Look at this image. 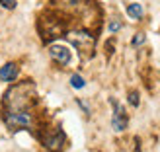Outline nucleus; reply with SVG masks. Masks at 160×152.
Here are the masks:
<instances>
[{"label":"nucleus","mask_w":160,"mask_h":152,"mask_svg":"<svg viewBox=\"0 0 160 152\" xmlns=\"http://www.w3.org/2000/svg\"><path fill=\"white\" fill-rule=\"evenodd\" d=\"M4 123L8 129H29L33 125V117L29 111H6Z\"/></svg>","instance_id":"obj_3"},{"label":"nucleus","mask_w":160,"mask_h":152,"mask_svg":"<svg viewBox=\"0 0 160 152\" xmlns=\"http://www.w3.org/2000/svg\"><path fill=\"white\" fill-rule=\"evenodd\" d=\"M70 86L76 88V90H82V88L86 86V82H84V78L80 74H72V76H70Z\"/></svg>","instance_id":"obj_9"},{"label":"nucleus","mask_w":160,"mask_h":152,"mask_svg":"<svg viewBox=\"0 0 160 152\" xmlns=\"http://www.w3.org/2000/svg\"><path fill=\"white\" fill-rule=\"evenodd\" d=\"M65 35H67L68 41L72 43V47H76L82 55H92L94 45H96V39H94V35L90 33V31L74 29V31H67Z\"/></svg>","instance_id":"obj_2"},{"label":"nucleus","mask_w":160,"mask_h":152,"mask_svg":"<svg viewBox=\"0 0 160 152\" xmlns=\"http://www.w3.org/2000/svg\"><path fill=\"white\" fill-rule=\"evenodd\" d=\"M145 39H147V37H145V33H137V35L133 37L131 45H133V47H139V45H142V43H145Z\"/></svg>","instance_id":"obj_10"},{"label":"nucleus","mask_w":160,"mask_h":152,"mask_svg":"<svg viewBox=\"0 0 160 152\" xmlns=\"http://www.w3.org/2000/svg\"><path fill=\"white\" fill-rule=\"evenodd\" d=\"M111 103V107H113V117H111V127H113V131L115 133H121L127 129V123H129V119H127V113H125V109L121 107V103H119L117 100L111 98L109 100Z\"/></svg>","instance_id":"obj_4"},{"label":"nucleus","mask_w":160,"mask_h":152,"mask_svg":"<svg viewBox=\"0 0 160 152\" xmlns=\"http://www.w3.org/2000/svg\"><path fill=\"white\" fill-rule=\"evenodd\" d=\"M35 101V86L31 82L16 84L4 94V105L8 111H28Z\"/></svg>","instance_id":"obj_1"},{"label":"nucleus","mask_w":160,"mask_h":152,"mask_svg":"<svg viewBox=\"0 0 160 152\" xmlns=\"http://www.w3.org/2000/svg\"><path fill=\"white\" fill-rule=\"evenodd\" d=\"M49 55L55 62H59L61 66H67L70 65L72 61V55H70V49H67L65 45H51L49 47Z\"/></svg>","instance_id":"obj_5"},{"label":"nucleus","mask_w":160,"mask_h":152,"mask_svg":"<svg viewBox=\"0 0 160 152\" xmlns=\"http://www.w3.org/2000/svg\"><path fill=\"white\" fill-rule=\"evenodd\" d=\"M129 103H131L133 107H139V94L137 92H131L129 94Z\"/></svg>","instance_id":"obj_11"},{"label":"nucleus","mask_w":160,"mask_h":152,"mask_svg":"<svg viewBox=\"0 0 160 152\" xmlns=\"http://www.w3.org/2000/svg\"><path fill=\"white\" fill-rule=\"evenodd\" d=\"M0 4H2V8H6V10H14L16 0H0Z\"/></svg>","instance_id":"obj_12"},{"label":"nucleus","mask_w":160,"mask_h":152,"mask_svg":"<svg viewBox=\"0 0 160 152\" xmlns=\"http://www.w3.org/2000/svg\"><path fill=\"white\" fill-rule=\"evenodd\" d=\"M20 74V66L16 62H6V65L0 68V82H14Z\"/></svg>","instance_id":"obj_7"},{"label":"nucleus","mask_w":160,"mask_h":152,"mask_svg":"<svg viewBox=\"0 0 160 152\" xmlns=\"http://www.w3.org/2000/svg\"><path fill=\"white\" fill-rule=\"evenodd\" d=\"M127 14H129V18H133V20H141V18H142V14H145V10H142V6H141V4L133 2V4L127 6Z\"/></svg>","instance_id":"obj_8"},{"label":"nucleus","mask_w":160,"mask_h":152,"mask_svg":"<svg viewBox=\"0 0 160 152\" xmlns=\"http://www.w3.org/2000/svg\"><path fill=\"white\" fill-rule=\"evenodd\" d=\"M119 29H121V22H117V20L109 22V31L111 33H115V31H119Z\"/></svg>","instance_id":"obj_13"},{"label":"nucleus","mask_w":160,"mask_h":152,"mask_svg":"<svg viewBox=\"0 0 160 152\" xmlns=\"http://www.w3.org/2000/svg\"><path fill=\"white\" fill-rule=\"evenodd\" d=\"M43 145L49 148V150H53V152H61L62 150V145H65V133H62L61 129H57L55 133L43 137Z\"/></svg>","instance_id":"obj_6"}]
</instances>
